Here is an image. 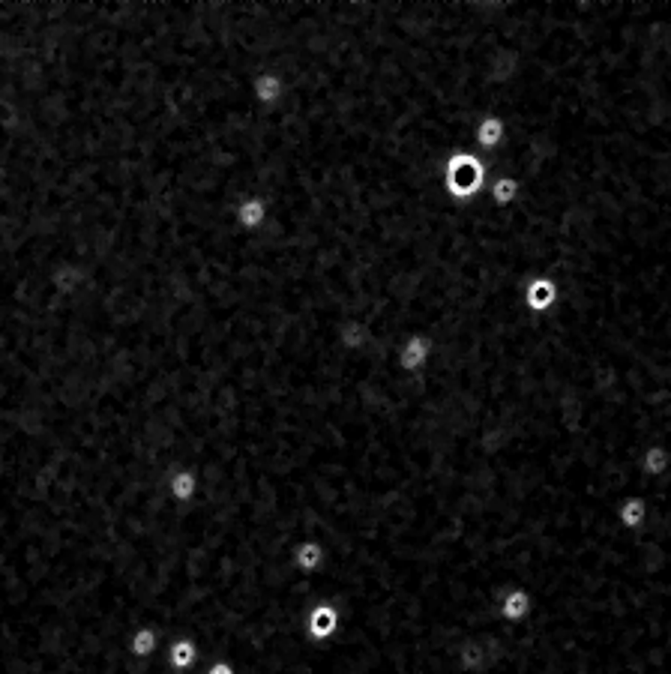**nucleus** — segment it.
<instances>
[{"instance_id":"f257e3e1","label":"nucleus","mask_w":671,"mask_h":674,"mask_svg":"<svg viewBox=\"0 0 671 674\" xmlns=\"http://www.w3.org/2000/svg\"><path fill=\"white\" fill-rule=\"evenodd\" d=\"M489 178V163L471 150H456L443 163V192L459 204H471L476 195H483Z\"/></svg>"},{"instance_id":"f03ea898","label":"nucleus","mask_w":671,"mask_h":674,"mask_svg":"<svg viewBox=\"0 0 671 674\" xmlns=\"http://www.w3.org/2000/svg\"><path fill=\"white\" fill-rule=\"evenodd\" d=\"M561 303V282L548 273H533L522 288V306L531 315H548Z\"/></svg>"},{"instance_id":"7ed1b4c3","label":"nucleus","mask_w":671,"mask_h":674,"mask_svg":"<svg viewBox=\"0 0 671 674\" xmlns=\"http://www.w3.org/2000/svg\"><path fill=\"white\" fill-rule=\"evenodd\" d=\"M474 144L486 154H498L507 144V123L498 115H483L474 126Z\"/></svg>"},{"instance_id":"20e7f679","label":"nucleus","mask_w":671,"mask_h":674,"mask_svg":"<svg viewBox=\"0 0 671 674\" xmlns=\"http://www.w3.org/2000/svg\"><path fill=\"white\" fill-rule=\"evenodd\" d=\"M614 516H618V521L627 527V531H633V534L644 531V527H648V521H651V504H648V497H642V495H629V497H624V501L618 504V510H614Z\"/></svg>"},{"instance_id":"39448f33","label":"nucleus","mask_w":671,"mask_h":674,"mask_svg":"<svg viewBox=\"0 0 671 674\" xmlns=\"http://www.w3.org/2000/svg\"><path fill=\"white\" fill-rule=\"evenodd\" d=\"M428 360H432V339H426L423 333H414L402 342L399 363L405 372H423V369L428 366Z\"/></svg>"},{"instance_id":"423d86ee","label":"nucleus","mask_w":671,"mask_h":674,"mask_svg":"<svg viewBox=\"0 0 671 674\" xmlns=\"http://www.w3.org/2000/svg\"><path fill=\"white\" fill-rule=\"evenodd\" d=\"M531 608H533V599H531L528 588H509L504 597H500L498 615H500V621H507V623H522V621H528Z\"/></svg>"},{"instance_id":"0eeeda50","label":"nucleus","mask_w":671,"mask_h":674,"mask_svg":"<svg viewBox=\"0 0 671 674\" xmlns=\"http://www.w3.org/2000/svg\"><path fill=\"white\" fill-rule=\"evenodd\" d=\"M638 471L648 480H666L671 473V449L666 444H648L638 456Z\"/></svg>"},{"instance_id":"6e6552de","label":"nucleus","mask_w":671,"mask_h":674,"mask_svg":"<svg viewBox=\"0 0 671 674\" xmlns=\"http://www.w3.org/2000/svg\"><path fill=\"white\" fill-rule=\"evenodd\" d=\"M267 213H270V202H267L264 195H246L244 202L234 207V219H237L240 228H246V231L264 228Z\"/></svg>"},{"instance_id":"1a4fd4ad","label":"nucleus","mask_w":671,"mask_h":674,"mask_svg":"<svg viewBox=\"0 0 671 674\" xmlns=\"http://www.w3.org/2000/svg\"><path fill=\"white\" fill-rule=\"evenodd\" d=\"M336 627H339V612L336 606H315L309 621H306V636L312 641H327L330 636H336Z\"/></svg>"},{"instance_id":"9d476101","label":"nucleus","mask_w":671,"mask_h":674,"mask_svg":"<svg viewBox=\"0 0 671 674\" xmlns=\"http://www.w3.org/2000/svg\"><path fill=\"white\" fill-rule=\"evenodd\" d=\"M288 82L279 75V72H258L252 82V93L261 106H276V102L285 99Z\"/></svg>"},{"instance_id":"9b49d317","label":"nucleus","mask_w":671,"mask_h":674,"mask_svg":"<svg viewBox=\"0 0 671 674\" xmlns=\"http://www.w3.org/2000/svg\"><path fill=\"white\" fill-rule=\"evenodd\" d=\"M489 195H491V207H498V210H509V207L519 202L522 183H519L515 174H500V178L491 180Z\"/></svg>"},{"instance_id":"f8f14e48","label":"nucleus","mask_w":671,"mask_h":674,"mask_svg":"<svg viewBox=\"0 0 671 674\" xmlns=\"http://www.w3.org/2000/svg\"><path fill=\"white\" fill-rule=\"evenodd\" d=\"M336 336H339V345H342L345 351H360V348H366L369 345V327H366V321H360V318L342 321Z\"/></svg>"},{"instance_id":"ddd939ff","label":"nucleus","mask_w":671,"mask_h":674,"mask_svg":"<svg viewBox=\"0 0 671 674\" xmlns=\"http://www.w3.org/2000/svg\"><path fill=\"white\" fill-rule=\"evenodd\" d=\"M456 662L462 671H480L489 662V645L486 641H465L456 651Z\"/></svg>"},{"instance_id":"4468645a","label":"nucleus","mask_w":671,"mask_h":674,"mask_svg":"<svg viewBox=\"0 0 671 674\" xmlns=\"http://www.w3.org/2000/svg\"><path fill=\"white\" fill-rule=\"evenodd\" d=\"M198 660V651H196V641L192 638H177L172 647H168V665L174 671H186L192 669Z\"/></svg>"},{"instance_id":"2eb2a0df","label":"nucleus","mask_w":671,"mask_h":674,"mask_svg":"<svg viewBox=\"0 0 671 674\" xmlns=\"http://www.w3.org/2000/svg\"><path fill=\"white\" fill-rule=\"evenodd\" d=\"M168 492L177 504H189L198 492V480L192 471H177L172 480H168Z\"/></svg>"},{"instance_id":"dca6fc26","label":"nucleus","mask_w":671,"mask_h":674,"mask_svg":"<svg viewBox=\"0 0 671 674\" xmlns=\"http://www.w3.org/2000/svg\"><path fill=\"white\" fill-rule=\"evenodd\" d=\"M294 564L303 569V573H315L321 564H324V549L318 543L306 540L294 549Z\"/></svg>"},{"instance_id":"f3484780","label":"nucleus","mask_w":671,"mask_h":674,"mask_svg":"<svg viewBox=\"0 0 671 674\" xmlns=\"http://www.w3.org/2000/svg\"><path fill=\"white\" fill-rule=\"evenodd\" d=\"M129 651H132L135 656H150L153 651H156V632H153L150 627L135 630L132 641H129Z\"/></svg>"},{"instance_id":"a211bd4d","label":"nucleus","mask_w":671,"mask_h":674,"mask_svg":"<svg viewBox=\"0 0 671 674\" xmlns=\"http://www.w3.org/2000/svg\"><path fill=\"white\" fill-rule=\"evenodd\" d=\"M207 674H234V669H231V665H228V662H216V665H213V669H210Z\"/></svg>"},{"instance_id":"6ab92c4d","label":"nucleus","mask_w":671,"mask_h":674,"mask_svg":"<svg viewBox=\"0 0 671 674\" xmlns=\"http://www.w3.org/2000/svg\"><path fill=\"white\" fill-rule=\"evenodd\" d=\"M4 174H6V168H4V156H0V178H4Z\"/></svg>"}]
</instances>
